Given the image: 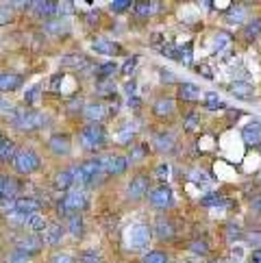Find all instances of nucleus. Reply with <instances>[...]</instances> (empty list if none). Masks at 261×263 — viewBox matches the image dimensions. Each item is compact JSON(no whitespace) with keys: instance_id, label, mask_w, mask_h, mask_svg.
<instances>
[{"instance_id":"obj_22","label":"nucleus","mask_w":261,"mask_h":263,"mask_svg":"<svg viewBox=\"0 0 261 263\" xmlns=\"http://www.w3.org/2000/svg\"><path fill=\"white\" fill-rule=\"evenodd\" d=\"M155 116L157 118H170L172 114H174V109H176V105H174V100L172 98H159V100H157L155 102Z\"/></svg>"},{"instance_id":"obj_45","label":"nucleus","mask_w":261,"mask_h":263,"mask_svg":"<svg viewBox=\"0 0 261 263\" xmlns=\"http://www.w3.org/2000/svg\"><path fill=\"white\" fill-rule=\"evenodd\" d=\"M198 122H200V118H198V114H188L185 116V120H183V128L185 130H196V126H198Z\"/></svg>"},{"instance_id":"obj_62","label":"nucleus","mask_w":261,"mask_h":263,"mask_svg":"<svg viewBox=\"0 0 261 263\" xmlns=\"http://www.w3.org/2000/svg\"><path fill=\"white\" fill-rule=\"evenodd\" d=\"M5 142V137H3V130H0V144H3Z\"/></svg>"},{"instance_id":"obj_23","label":"nucleus","mask_w":261,"mask_h":263,"mask_svg":"<svg viewBox=\"0 0 261 263\" xmlns=\"http://www.w3.org/2000/svg\"><path fill=\"white\" fill-rule=\"evenodd\" d=\"M94 50L100 52V54H107V57H114V54L120 52V46L114 44V42H109V40H105V37H96V40H94Z\"/></svg>"},{"instance_id":"obj_49","label":"nucleus","mask_w":261,"mask_h":263,"mask_svg":"<svg viewBox=\"0 0 261 263\" xmlns=\"http://www.w3.org/2000/svg\"><path fill=\"white\" fill-rule=\"evenodd\" d=\"M192 46L188 44V46H183V48H179V61H183L185 65H192Z\"/></svg>"},{"instance_id":"obj_11","label":"nucleus","mask_w":261,"mask_h":263,"mask_svg":"<svg viewBox=\"0 0 261 263\" xmlns=\"http://www.w3.org/2000/svg\"><path fill=\"white\" fill-rule=\"evenodd\" d=\"M48 148H50V153H52V155H59V157L70 155V150H72L70 135H65V133H54V135H50V139H48Z\"/></svg>"},{"instance_id":"obj_17","label":"nucleus","mask_w":261,"mask_h":263,"mask_svg":"<svg viewBox=\"0 0 261 263\" xmlns=\"http://www.w3.org/2000/svg\"><path fill=\"white\" fill-rule=\"evenodd\" d=\"M65 231H68L72 237H81L83 231H85V222H83L81 213H72L65 218Z\"/></svg>"},{"instance_id":"obj_35","label":"nucleus","mask_w":261,"mask_h":263,"mask_svg":"<svg viewBox=\"0 0 261 263\" xmlns=\"http://www.w3.org/2000/svg\"><path fill=\"white\" fill-rule=\"evenodd\" d=\"M188 248L194 252V255H198V257L209 255V246H207V241H204V239H192L188 243Z\"/></svg>"},{"instance_id":"obj_9","label":"nucleus","mask_w":261,"mask_h":263,"mask_svg":"<svg viewBox=\"0 0 261 263\" xmlns=\"http://www.w3.org/2000/svg\"><path fill=\"white\" fill-rule=\"evenodd\" d=\"M42 248H44V239L35 237V235H24V237H17L15 239V250L22 252V255H26L29 259L33 255H37Z\"/></svg>"},{"instance_id":"obj_2","label":"nucleus","mask_w":261,"mask_h":263,"mask_svg":"<svg viewBox=\"0 0 261 263\" xmlns=\"http://www.w3.org/2000/svg\"><path fill=\"white\" fill-rule=\"evenodd\" d=\"M13 124H15V128L26 130V133H29V130H35V128L44 126V116L40 114V111L31 109V107H17Z\"/></svg>"},{"instance_id":"obj_34","label":"nucleus","mask_w":261,"mask_h":263,"mask_svg":"<svg viewBox=\"0 0 261 263\" xmlns=\"http://www.w3.org/2000/svg\"><path fill=\"white\" fill-rule=\"evenodd\" d=\"M116 72H120L118 63H116V61H107V63H102L100 68H98V77H100V79H105V81H109Z\"/></svg>"},{"instance_id":"obj_12","label":"nucleus","mask_w":261,"mask_h":263,"mask_svg":"<svg viewBox=\"0 0 261 263\" xmlns=\"http://www.w3.org/2000/svg\"><path fill=\"white\" fill-rule=\"evenodd\" d=\"M63 233H65V227L61 222H48V227L44 231V246H59L61 239H63Z\"/></svg>"},{"instance_id":"obj_13","label":"nucleus","mask_w":261,"mask_h":263,"mask_svg":"<svg viewBox=\"0 0 261 263\" xmlns=\"http://www.w3.org/2000/svg\"><path fill=\"white\" fill-rule=\"evenodd\" d=\"M22 194V183L15 176H3V202H11L17 200Z\"/></svg>"},{"instance_id":"obj_52","label":"nucleus","mask_w":261,"mask_h":263,"mask_svg":"<svg viewBox=\"0 0 261 263\" xmlns=\"http://www.w3.org/2000/svg\"><path fill=\"white\" fill-rule=\"evenodd\" d=\"M7 261H9V263H29V257L22 255V252H17V250H13L11 255L7 257Z\"/></svg>"},{"instance_id":"obj_37","label":"nucleus","mask_w":261,"mask_h":263,"mask_svg":"<svg viewBox=\"0 0 261 263\" xmlns=\"http://www.w3.org/2000/svg\"><path fill=\"white\" fill-rule=\"evenodd\" d=\"M170 259H167V252L163 250H151L144 255V263H167Z\"/></svg>"},{"instance_id":"obj_28","label":"nucleus","mask_w":261,"mask_h":263,"mask_svg":"<svg viewBox=\"0 0 261 263\" xmlns=\"http://www.w3.org/2000/svg\"><path fill=\"white\" fill-rule=\"evenodd\" d=\"M155 148L159 150V153H170L174 148V137L170 133H159L155 135Z\"/></svg>"},{"instance_id":"obj_55","label":"nucleus","mask_w":261,"mask_h":263,"mask_svg":"<svg viewBox=\"0 0 261 263\" xmlns=\"http://www.w3.org/2000/svg\"><path fill=\"white\" fill-rule=\"evenodd\" d=\"M85 22H87L89 26H94V24L98 22V11H87V13H85Z\"/></svg>"},{"instance_id":"obj_29","label":"nucleus","mask_w":261,"mask_h":263,"mask_svg":"<svg viewBox=\"0 0 261 263\" xmlns=\"http://www.w3.org/2000/svg\"><path fill=\"white\" fill-rule=\"evenodd\" d=\"M207 109H211V111H216V109H227V102L222 100L218 93H213V91H209V93H204V102H202Z\"/></svg>"},{"instance_id":"obj_63","label":"nucleus","mask_w":261,"mask_h":263,"mask_svg":"<svg viewBox=\"0 0 261 263\" xmlns=\"http://www.w3.org/2000/svg\"><path fill=\"white\" fill-rule=\"evenodd\" d=\"M0 105H3V100H0Z\"/></svg>"},{"instance_id":"obj_6","label":"nucleus","mask_w":261,"mask_h":263,"mask_svg":"<svg viewBox=\"0 0 261 263\" xmlns=\"http://www.w3.org/2000/svg\"><path fill=\"white\" fill-rule=\"evenodd\" d=\"M96 159L100 163V170L109 176H120L128 170V159L122 155H98Z\"/></svg>"},{"instance_id":"obj_41","label":"nucleus","mask_w":261,"mask_h":263,"mask_svg":"<svg viewBox=\"0 0 261 263\" xmlns=\"http://www.w3.org/2000/svg\"><path fill=\"white\" fill-rule=\"evenodd\" d=\"M227 20H229V22H233V24L244 22V20H246V9H244V7H235V9H231L229 15H227Z\"/></svg>"},{"instance_id":"obj_18","label":"nucleus","mask_w":261,"mask_h":263,"mask_svg":"<svg viewBox=\"0 0 261 263\" xmlns=\"http://www.w3.org/2000/svg\"><path fill=\"white\" fill-rule=\"evenodd\" d=\"M26 229L31 231V235H35V233H44L46 231V227H48V220H46V215L44 213H31L29 218H26V224H24Z\"/></svg>"},{"instance_id":"obj_44","label":"nucleus","mask_w":261,"mask_h":263,"mask_svg":"<svg viewBox=\"0 0 261 263\" xmlns=\"http://www.w3.org/2000/svg\"><path fill=\"white\" fill-rule=\"evenodd\" d=\"M5 218H7V222L11 224V227H24V224H26V218H24V215H20L17 211H7Z\"/></svg>"},{"instance_id":"obj_31","label":"nucleus","mask_w":261,"mask_h":263,"mask_svg":"<svg viewBox=\"0 0 261 263\" xmlns=\"http://www.w3.org/2000/svg\"><path fill=\"white\" fill-rule=\"evenodd\" d=\"M227 48H231V35L229 33H218L216 40H213V52H225Z\"/></svg>"},{"instance_id":"obj_33","label":"nucleus","mask_w":261,"mask_h":263,"mask_svg":"<svg viewBox=\"0 0 261 263\" xmlns=\"http://www.w3.org/2000/svg\"><path fill=\"white\" fill-rule=\"evenodd\" d=\"M225 237L229 241H239V239H244V233H241V227L235 222H229L227 224V229H225Z\"/></svg>"},{"instance_id":"obj_43","label":"nucleus","mask_w":261,"mask_h":263,"mask_svg":"<svg viewBox=\"0 0 261 263\" xmlns=\"http://www.w3.org/2000/svg\"><path fill=\"white\" fill-rule=\"evenodd\" d=\"M244 239L248 246H253V250H259L261 248V231H250L244 235Z\"/></svg>"},{"instance_id":"obj_59","label":"nucleus","mask_w":261,"mask_h":263,"mask_svg":"<svg viewBox=\"0 0 261 263\" xmlns=\"http://www.w3.org/2000/svg\"><path fill=\"white\" fill-rule=\"evenodd\" d=\"M248 263H261V248L250 252V259H248Z\"/></svg>"},{"instance_id":"obj_36","label":"nucleus","mask_w":261,"mask_h":263,"mask_svg":"<svg viewBox=\"0 0 261 263\" xmlns=\"http://www.w3.org/2000/svg\"><path fill=\"white\" fill-rule=\"evenodd\" d=\"M98 96H102V98H114L116 96V83L114 81H102L100 85H98Z\"/></svg>"},{"instance_id":"obj_7","label":"nucleus","mask_w":261,"mask_h":263,"mask_svg":"<svg viewBox=\"0 0 261 263\" xmlns=\"http://www.w3.org/2000/svg\"><path fill=\"white\" fill-rule=\"evenodd\" d=\"M148 200H151V204L155 206V209L163 211V209H170V206L174 204V194L165 183H161L159 187H155V190L148 192Z\"/></svg>"},{"instance_id":"obj_30","label":"nucleus","mask_w":261,"mask_h":263,"mask_svg":"<svg viewBox=\"0 0 261 263\" xmlns=\"http://www.w3.org/2000/svg\"><path fill=\"white\" fill-rule=\"evenodd\" d=\"M40 98H42V85L37 83V85H33L31 89H26V93H24V107L37 105V102H40Z\"/></svg>"},{"instance_id":"obj_42","label":"nucleus","mask_w":261,"mask_h":263,"mask_svg":"<svg viewBox=\"0 0 261 263\" xmlns=\"http://www.w3.org/2000/svg\"><path fill=\"white\" fill-rule=\"evenodd\" d=\"M13 7L11 5H0V24H9V22H13Z\"/></svg>"},{"instance_id":"obj_51","label":"nucleus","mask_w":261,"mask_h":263,"mask_svg":"<svg viewBox=\"0 0 261 263\" xmlns=\"http://www.w3.org/2000/svg\"><path fill=\"white\" fill-rule=\"evenodd\" d=\"M155 176L159 178V181H165L167 176H170V167H167V163H159L155 167Z\"/></svg>"},{"instance_id":"obj_16","label":"nucleus","mask_w":261,"mask_h":263,"mask_svg":"<svg viewBox=\"0 0 261 263\" xmlns=\"http://www.w3.org/2000/svg\"><path fill=\"white\" fill-rule=\"evenodd\" d=\"M24 79L20 74H13V72H5L0 74V91H15L22 87Z\"/></svg>"},{"instance_id":"obj_48","label":"nucleus","mask_w":261,"mask_h":263,"mask_svg":"<svg viewBox=\"0 0 261 263\" xmlns=\"http://www.w3.org/2000/svg\"><path fill=\"white\" fill-rule=\"evenodd\" d=\"M61 63L68 65V68H81V63H85V57H81V54H72V57H63Z\"/></svg>"},{"instance_id":"obj_54","label":"nucleus","mask_w":261,"mask_h":263,"mask_svg":"<svg viewBox=\"0 0 261 263\" xmlns=\"http://www.w3.org/2000/svg\"><path fill=\"white\" fill-rule=\"evenodd\" d=\"M61 81H63L61 74H54V77L50 79V85H48V89H50V91H61Z\"/></svg>"},{"instance_id":"obj_38","label":"nucleus","mask_w":261,"mask_h":263,"mask_svg":"<svg viewBox=\"0 0 261 263\" xmlns=\"http://www.w3.org/2000/svg\"><path fill=\"white\" fill-rule=\"evenodd\" d=\"M68 26H65L63 22H59V17L57 20H50V22H44V33H52V35H61Z\"/></svg>"},{"instance_id":"obj_32","label":"nucleus","mask_w":261,"mask_h":263,"mask_svg":"<svg viewBox=\"0 0 261 263\" xmlns=\"http://www.w3.org/2000/svg\"><path fill=\"white\" fill-rule=\"evenodd\" d=\"M227 202H229V200L222 198L220 192H211V194H207V196H202V200H200L202 206H220V204H227Z\"/></svg>"},{"instance_id":"obj_27","label":"nucleus","mask_w":261,"mask_h":263,"mask_svg":"<svg viewBox=\"0 0 261 263\" xmlns=\"http://www.w3.org/2000/svg\"><path fill=\"white\" fill-rule=\"evenodd\" d=\"M155 9H157V5L155 3H146V0H142V3H133L135 17H139V20H146V17H151Z\"/></svg>"},{"instance_id":"obj_20","label":"nucleus","mask_w":261,"mask_h":263,"mask_svg":"<svg viewBox=\"0 0 261 263\" xmlns=\"http://www.w3.org/2000/svg\"><path fill=\"white\" fill-rule=\"evenodd\" d=\"M229 91H231V93H235V96L241 98V100L253 98V93H255L253 85H250V83H246V81H233L231 85H229Z\"/></svg>"},{"instance_id":"obj_58","label":"nucleus","mask_w":261,"mask_h":263,"mask_svg":"<svg viewBox=\"0 0 261 263\" xmlns=\"http://www.w3.org/2000/svg\"><path fill=\"white\" fill-rule=\"evenodd\" d=\"M135 89H137V85H135V81H128L126 85H124V91L128 93V98H133V93H135Z\"/></svg>"},{"instance_id":"obj_47","label":"nucleus","mask_w":261,"mask_h":263,"mask_svg":"<svg viewBox=\"0 0 261 263\" xmlns=\"http://www.w3.org/2000/svg\"><path fill=\"white\" fill-rule=\"evenodd\" d=\"M159 52L163 54V57H167V59H176V61H179V48L172 46V44H163L159 48Z\"/></svg>"},{"instance_id":"obj_57","label":"nucleus","mask_w":261,"mask_h":263,"mask_svg":"<svg viewBox=\"0 0 261 263\" xmlns=\"http://www.w3.org/2000/svg\"><path fill=\"white\" fill-rule=\"evenodd\" d=\"M250 209H253L255 213H261V196H255L253 202H250Z\"/></svg>"},{"instance_id":"obj_60","label":"nucleus","mask_w":261,"mask_h":263,"mask_svg":"<svg viewBox=\"0 0 261 263\" xmlns=\"http://www.w3.org/2000/svg\"><path fill=\"white\" fill-rule=\"evenodd\" d=\"M128 107H139V98H137V96L128 98Z\"/></svg>"},{"instance_id":"obj_4","label":"nucleus","mask_w":261,"mask_h":263,"mask_svg":"<svg viewBox=\"0 0 261 263\" xmlns=\"http://www.w3.org/2000/svg\"><path fill=\"white\" fill-rule=\"evenodd\" d=\"M13 165L15 170L20 174H33L40 170V157H37V153L33 148H20L15 153V159H13Z\"/></svg>"},{"instance_id":"obj_61","label":"nucleus","mask_w":261,"mask_h":263,"mask_svg":"<svg viewBox=\"0 0 261 263\" xmlns=\"http://www.w3.org/2000/svg\"><path fill=\"white\" fill-rule=\"evenodd\" d=\"M3 200H5L3 198V176H0V204H3Z\"/></svg>"},{"instance_id":"obj_15","label":"nucleus","mask_w":261,"mask_h":263,"mask_svg":"<svg viewBox=\"0 0 261 263\" xmlns=\"http://www.w3.org/2000/svg\"><path fill=\"white\" fill-rule=\"evenodd\" d=\"M241 137H244L246 146H253V148H259L261 146V124L259 122H250L241 128Z\"/></svg>"},{"instance_id":"obj_1","label":"nucleus","mask_w":261,"mask_h":263,"mask_svg":"<svg viewBox=\"0 0 261 263\" xmlns=\"http://www.w3.org/2000/svg\"><path fill=\"white\" fill-rule=\"evenodd\" d=\"M85 206H87V194L72 190L68 194H63V198L57 202V213L61 218H68L72 213H81Z\"/></svg>"},{"instance_id":"obj_3","label":"nucleus","mask_w":261,"mask_h":263,"mask_svg":"<svg viewBox=\"0 0 261 263\" xmlns=\"http://www.w3.org/2000/svg\"><path fill=\"white\" fill-rule=\"evenodd\" d=\"M151 239H153V231L144 222H137L126 231V243L133 250H144L151 243Z\"/></svg>"},{"instance_id":"obj_25","label":"nucleus","mask_w":261,"mask_h":263,"mask_svg":"<svg viewBox=\"0 0 261 263\" xmlns=\"http://www.w3.org/2000/svg\"><path fill=\"white\" fill-rule=\"evenodd\" d=\"M198 96H200V89L194 85V83H181L179 85V98L181 100H185V102H194V100H198Z\"/></svg>"},{"instance_id":"obj_19","label":"nucleus","mask_w":261,"mask_h":263,"mask_svg":"<svg viewBox=\"0 0 261 263\" xmlns=\"http://www.w3.org/2000/svg\"><path fill=\"white\" fill-rule=\"evenodd\" d=\"M74 187V181H72V172L70 170H61L54 174V190L61 192V194H68L72 192Z\"/></svg>"},{"instance_id":"obj_8","label":"nucleus","mask_w":261,"mask_h":263,"mask_svg":"<svg viewBox=\"0 0 261 263\" xmlns=\"http://www.w3.org/2000/svg\"><path fill=\"white\" fill-rule=\"evenodd\" d=\"M148 187H151L148 176H144V174L133 176V178H130V183L126 185V198H130V200L144 198V196H148Z\"/></svg>"},{"instance_id":"obj_53","label":"nucleus","mask_w":261,"mask_h":263,"mask_svg":"<svg viewBox=\"0 0 261 263\" xmlns=\"http://www.w3.org/2000/svg\"><path fill=\"white\" fill-rule=\"evenodd\" d=\"M52 263H77V261H74V257L68 255V252H57V255L52 257Z\"/></svg>"},{"instance_id":"obj_39","label":"nucleus","mask_w":261,"mask_h":263,"mask_svg":"<svg viewBox=\"0 0 261 263\" xmlns=\"http://www.w3.org/2000/svg\"><path fill=\"white\" fill-rule=\"evenodd\" d=\"M79 263H102L98 250H83L79 255Z\"/></svg>"},{"instance_id":"obj_46","label":"nucleus","mask_w":261,"mask_h":263,"mask_svg":"<svg viewBox=\"0 0 261 263\" xmlns=\"http://www.w3.org/2000/svg\"><path fill=\"white\" fill-rule=\"evenodd\" d=\"M137 57H128L126 61H124V65H122V68H120V72H122L124 74V77H130V74H133L135 70H137Z\"/></svg>"},{"instance_id":"obj_10","label":"nucleus","mask_w":261,"mask_h":263,"mask_svg":"<svg viewBox=\"0 0 261 263\" xmlns=\"http://www.w3.org/2000/svg\"><path fill=\"white\" fill-rule=\"evenodd\" d=\"M83 118L87 120V124H100L102 120L107 118V107L102 105V102H87L85 107H83Z\"/></svg>"},{"instance_id":"obj_24","label":"nucleus","mask_w":261,"mask_h":263,"mask_svg":"<svg viewBox=\"0 0 261 263\" xmlns=\"http://www.w3.org/2000/svg\"><path fill=\"white\" fill-rule=\"evenodd\" d=\"M241 35H244L246 42H255L257 37L261 35V17H253V20H248L244 24V29H241Z\"/></svg>"},{"instance_id":"obj_5","label":"nucleus","mask_w":261,"mask_h":263,"mask_svg":"<svg viewBox=\"0 0 261 263\" xmlns=\"http://www.w3.org/2000/svg\"><path fill=\"white\" fill-rule=\"evenodd\" d=\"M79 135H81V144L85 146L87 150H98L107 142V135H105L102 124H85L81 128Z\"/></svg>"},{"instance_id":"obj_56","label":"nucleus","mask_w":261,"mask_h":263,"mask_svg":"<svg viewBox=\"0 0 261 263\" xmlns=\"http://www.w3.org/2000/svg\"><path fill=\"white\" fill-rule=\"evenodd\" d=\"M133 133H135L133 128H124L122 133H120V135H122V137H120V142H122V144H126L128 139H133Z\"/></svg>"},{"instance_id":"obj_50","label":"nucleus","mask_w":261,"mask_h":263,"mask_svg":"<svg viewBox=\"0 0 261 263\" xmlns=\"http://www.w3.org/2000/svg\"><path fill=\"white\" fill-rule=\"evenodd\" d=\"M128 7H130V3H126V0H114V3L109 5V9L114 13H122V11H126Z\"/></svg>"},{"instance_id":"obj_26","label":"nucleus","mask_w":261,"mask_h":263,"mask_svg":"<svg viewBox=\"0 0 261 263\" xmlns=\"http://www.w3.org/2000/svg\"><path fill=\"white\" fill-rule=\"evenodd\" d=\"M15 153H17L15 144L11 142V139H5V142L0 144V163H9V161H13V159H15Z\"/></svg>"},{"instance_id":"obj_14","label":"nucleus","mask_w":261,"mask_h":263,"mask_svg":"<svg viewBox=\"0 0 261 263\" xmlns=\"http://www.w3.org/2000/svg\"><path fill=\"white\" fill-rule=\"evenodd\" d=\"M40 200L37 198H31V196H20V198L15 200L13 204V211H17L20 215H24V218H29L31 213H37L40 211Z\"/></svg>"},{"instance_id":"obj_40","label":"nucleus","mask_w":261,"mask_h":263,"mask_svg":"<svg viewBox=\"0 0 261 263\" xmlns=\"http://www.w3.org/2000/svg\"><path fill=\"white\" fill-rule=\"evenodd\" d=\"M146 150H148V146H146V144H137V146L130 148V155H128L126 159H128L130 163H133V161H142V159L148 155Z\"/></svg>"},{"instance_id":"obj_21","label":"nucleus","mask_w":261,"mask_h":263,"mask_svg":"<svg viewBox=\"0 0 261 263\" xmlns=\"http://www.w3.org/2000/svg\"><path fill=\"white\" fill-rule=\"evenodd\" d=\"M155 235H157V239H172L174 237V227H172V222L170 220H165V218H159L155 222Z\"/></svg>"}]
</instances>
